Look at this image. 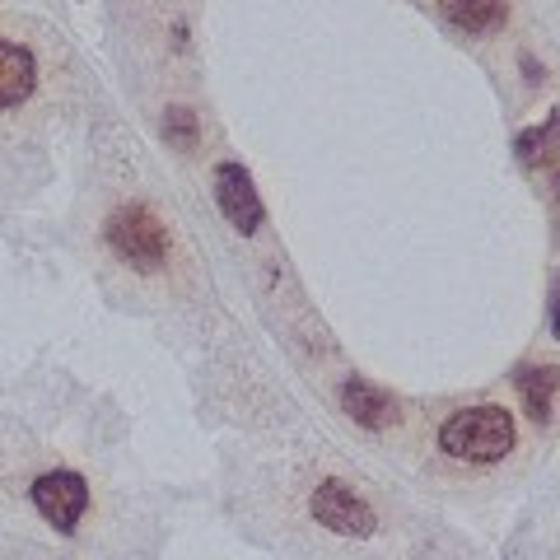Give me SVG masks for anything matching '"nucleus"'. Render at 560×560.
<instances>
[{"label":"nucleus","mask_w":560,"mask_h":560,"mask_svg":"<svg viewBox=\"0 0 560 560\" xmlns=\"http://www.w3.org/2000/svg\"><path fill=\"white\" fill-rule=\"evenodd\" d=\"M440 448L463 463H500L514 448V416L495 401L463 407L440 425Z\"/></svg>","instance_id":"nucleus-1"},{"label":"nucleus","mask_w":560,"mask_h":560,"mask_svg":"<svg viewBox=\"0 0 560 560\" xmlns=\"http://www.w3.org/2000/svg\"><path fill=\"white\" fill-rule=\"evenodd\" d=\"M108 248L136 271H160L168 261V230L150 206H121L108 215Z\"/></svg>","instance_id":"nucleus-2"},{"label":"nucleus","mask_w":560,"mask_h":560,"mask_svg":"<svg viewBox=\"0 0 560 560\" xmlns=\"http://www.w3.org/2000/svg\"><path fill=\"white\" fill-rule=\"evenodd\" d=\"M28 500L51 528L70 533L84 518V510H90V481H84L80 471H43V477L28 486Z\"/></svg>","instance_id":"nucleus-3"},{"label":"nucleus","mask_w":560,"mask_h":560,"mask_svg":"<svg viewBox=\"0 0 560 560\" xmlns=\"http://www.w3.org/2000/svg\"><path fill=\"white\" fill-rule=\"evenodd\" d=\"M313 518L327 523L331 533H346V537L374 533V510L341 481H323L318 490H313Z\"/></svg>","instance_id":"nucleus-4"},{"label":"nucleus","mask_w":560,"mask_h":560,"mask_svg":"<svg viewBox=\"0 0 560 560\" xmlns=\"http://www.w3.org/2000/svg\"><path fill=\"white\" fill-rule=\"evenodd\" d=\"M215 201L230 215V224L238 234H253L261 224V201L253 191V178L243 173V164H220L215 168Z\"/></svg>","instance_id":"nucleus-5"},{"label":"nucleus","mask_w":560,"mask_h":560,"mask_svg":"<svg viewBox=\"0 0 560 560\" xmlns=\"http://www.w3.org/2000/svg\"><path fill=\"white\" fill-rule=\"evenodd\" d=\"M33 84H38V61H33V51L0 33V113L20 108V103L33 94Z\"/></svg>","instance_id":"nucleus-6"},{"label":"nucleus","mask_w":560,"mask_h":560,"mask_svg":"<svg viewBox=\"0 0 560 560\" xmlns=\"http://www.w3.org/2000/svg\"><path fill=\"white\" fill-rule=\"evenodd\" d=\"M440 14L458 28V33H500L504 20H510V0H440Z\"/></svg>","instance_id":"nucleus-7"},{"label":"nucleus","mask_w":560,"mask_h":560,"mask_svg":"<svg viewBox=\"0 0 560 560\" xmlns=\"http://www.w3.org/2000/svg\"><path fill=\"white\" fill-rule=\"evenodd\" d=\"M341 401H346V411L355 416L360 425H370V430H383V425H393V420H397L393 397L378 393V388H370L364 378H350L346 393H341Z\"/></svg>","instance_id":"nucleus-8"},{"label":"nucleus","mask_w":560,"mask_h":560,"mask_svg":"<svg viewBox=\"0 0 560 560\" xmlns=\"http://www.w3.org/2000/svg\"><path fill=\"white\" fill-rule=\"evenodd\" d=\"M556 388H560V374H556V370H523V374H518V393H523V401H528V411H533L537 420L551 411Z\"/></svg>","instance_id":"nucleus-9"},{"label":"nucleus","mask_w":560,"mask_h":560,"mask_svg":"<svg viewBox=\"0 0 560 560\" xmlns=\"http://www.w3.org/2000/svg\"><path fill=\"white\" fill-rule=\"evenodd\" d=\"M164 131H168L173 140H178L183 150L197 145V117H191L187 108H173V113H168V121H164Z\"/></svg>","instance_id":"nucleus-10"},{"label":"nucleus","mask_w":560,"mask_h":560,"mask_svg":"<svg viewBox=\"0 0 560 560\" xmlns=\"http://www.w3.org/2000/svg\"><path fill=\"white\" fill-rule=\"evenodd\" d=\"M518 145H523V150H528V145H541V154H547V160H551V154H560V113L551 117V127H547V131H537V136H523Z\"/></svg>","instance_id":"nucleus-11"},{"label":"nucleus","mask_w":560,"mask_h":560,"mask_svg":"<svg viewBox=\"0 0 560 560\" xmlns=\"http://www.w3.org/2000/svg\"><path fill=\"white\" fill-rule=\"evenodd\" d=\"M551 331L560 337V285H556V300H551Z\"/></svg>","instance_id":"nucleus-12"},{"label":"nucleus","mask_w":560,"mask_h":560,"mask_svg":"<svg viewBox=\"0 0 560 560\" xmlns=\"http://www.w3.org/2000/svg\"><path fill=\"white\" fill-rule=\"evenodd\" d=\"M556 197H560V173H556Z\"/></svg>","instance_id":"nucleus-13"}]
</instances>
